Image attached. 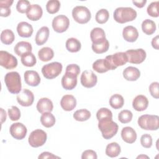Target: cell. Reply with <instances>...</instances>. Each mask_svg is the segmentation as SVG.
<instances>
[{"label": "cell", "instance_id": "6da1fadb", "mask_svg": "<svg viewBox=\"0 0 159 159\" xmlns=\"http://www.w3.org/2000/svg\"><path fill=\"white\" fill-rule=\"evenodd\" d=\"M137 12L130 7H119L114 12V20L120 24L132 21L137 17Z\"/></svg>", "mask_w": 159, "mask_h": 159}, {"label": "cell", "instance_id": "3957f363", "mask_svg": "<svg viewBox=\"0 0 159 159\" xmlns=\"http://www.w3.org/2000/svg\"><path fill=\"white\" fill-rule=\"evenodd\" d=\"M4 82L8 91L12 94H18L21 91V79L17 71H11L4 76Z\"/></svg>", "mask_w": 159, "mask_h": 159}, {"label": "cell", "instance_id": "f546056e", "mask_svg": "<svg viewBox=\"0 0 159 159\" xmlns=\"http://www.w3.org/2000/svg\"><path fill=\"white\" fill-rule=\"evenodd\" d=\"M40 122L44 127L47 128L52 127L55 124V117L50 112H44L40 117Z\"/></svg>", "mask_w": 159, "mask_h": 159}, {"label": "cell", "instance_id": "4dcf8cb0", "mask_svg": "<svg viewBox=\"0 0 159 159\" xmlns=\"http://www.w3.org/2000/svg\"><path fill=\"white\" fill-rule=\"evenodd\" d=\"M39 59L42 61H48L52 60L54 56L53 50L48 47H43L38 52Z\"/></svg>", "mask_w": 159, "mask_h": 159}, {"label": "cell", "instance_id": "836d02e7", "mask_svg": "<svg viewBox=\"0 0 159 159\" xmlns=\"http://www.w3.org/2000/svg\"><path fill=\"white\" fill-rule=\"evenodd\" d=\"M124 104V98L119 94H113L109 99V104L114 109L121 108Z\"/></svg>", "mask_w": 159, "mask_h": 159}, {"label": "cell", "instance_id": "2e32d148", "mask_svg": "<svg viewBox=\"0 0 159 159\" xmlns=\"http://www.w3.org/2000/svg\"><path fill=\"white\" fill-rule=\"evenodd\" d=\"M24 81L30 86H37L40 83V77L39 73L34 70H27L24 73Z\"/></svg>", "mask_w": 159, "mask_h": 159}, {"label": "cell", "instance_id": "ffe728a7", "mask_svg": "<svg viewBox=\"0 0 159 159\" xmlns=\"http://www.w3.org/2000/svg\"><path fill=\"white\" fill-rule=\"evenodd\" d=\"M148 106V100L144 95L137 96L132 101V107L137 111H143L145 110Z\"/></svg>", "mask_w": 159, "mask_h": 159}, {"label": "cell", "instance_id": "d6986e66", "mask_svg": "<svg viewBox=\"0 0 159 159\" xmlns=\"http://www.w3.org/2000/svg\"><path fill=\"white\" fill-rule=\"evenodd\" d=\"M43 14V11L40 6L38 4H32L28 9L26 16L29 19L32 21L39 20Z\"/></svg>", "mask_w": 159, "mask_h": 159}, {"label": "cell", "instance_id": "484cf974", "mask_svg": "<svg viewBox=\"0 0 159 159\" xmlns=\"http://www.w3.org/2000/svg\"><path fill=\"white\" fill-rule=\"evenodd\" d=\"M14 52L18 56H22L27 53L31 52L32 50V47L31 44L25 41H20L17 43L14 47Z\"/></svg>", "mask_w": 159, "mask_h": 159}, {"label": "cell", "instance_id": "b9f144b4", "mask_svg": "<svg viewBox=\"0 0 159 159\" xmlns=\"http://www.w3.org/2000/svg\"><path fill=\"white\" fill-rule=\"evenodd\" d=\"M96 117L98 120L105 119H112V113L109 109L102 107L97 111Z\"/></svg>", "mask_w": 159, "mask_h": 159}, {"label": "cell", "instance_id": "603a6c76", "mask_svg": "<svg viewBox=\"0 0 159 159\" xmlns=\"http://www.w3.org/2000/svg\"><path fill=\"white\" fill-rule=\"evenodd\" d=\"M53 105L52 101L47 98H42L39 100L37 104V109L40 113L50 112L53 110Z\"/></svg>", "mask_w": 159, "mask_h": 159}, {"label": "cell", "instance_id": "44dd1931", "mask_svg": "<svg viewBox=\"0 0 159 159\" xmlns=\"http://www.w3.org/2000/svg\"><path fill=\"white\" fill-rule=\"evenodd\" d=\"M17 31L20 37H30L33 34V27L32 25L27 22H20L17 26Z\"/></svg>", "mask_w": 159, "mask_h": 159}, {"label": "cell", "instance_id": "83f0119b", "mask_svg": "<svg viewBox=\"0 0 159 159\" xmlns=\"http://www.w3.org/2000/svg\"><path fill=\"white\" fill-rule=\"evenodd\" d=\"M65 45L67 50L71 53L79 52L81 47V42L77 39L73 37L69 38L66 40Z\"/></svg>", "mask_w": 159, "mask_h": 159}, {"label": "cell", "instance_id": "8d00e7d4", "mask_svg": "<svg viewBox=\"0 0 159 159\" xmlns=\"http://www.w3.org/2000/svg\"><path fill=\"white\" fill-rule=\"evenodd\" d=\"M13 1L5 0L0 1V16L1 17H7L11 13L10 7L13 3Z\"/></svg>", "mask_w": 159, "mask_h": 159}, {"label": "cell", "instance_id": "ba28073f", "mask_svg": "<svg viewBox=\"0 0 159 159\" xmlns=\"http://www.w3.org/2000/svg\"><path fill=\"white\" fill-rule=\"evenodd\" d=\"M47 139V135L45 131L41 129H36L30 134L28 142L31 147L37 148L45 144Z\"/></svg>", "mask_w": 159, "mask_h": 159}, {"label": "cell", "instance_id": "60d3db41", "mask_svg": "<svg viewBox=\"0 0 159 159\" xmlns=\"http://www.w3.org/2000/svg\"><path fill=\"white\" fill-rule=\"evenodd\" d=\"M133 114L129 110H122L118 115L119 120L122 124H127L130 122L132 119Z\"/></svg>", "mask_w": 159, "mask_h": 159}, {"label": "cell", "instance_id": "4316f807", "mask_svg": "<svg viewBox=\"0 0 159 159\" xmlns=\"http://www.w3.org/2000/svg\"><path fill=\"white\" fill-rule=\"evenodd\" d=\"M90 38L93 43H98L106 39L104 30L100 27L94 28L91 31Z\"/></svg>", "mask_w": 159, "mask_h": 159}, {"label": "cell", "instance_id": "7c38bea8", "mask_svg": "<svg viewBox=\"0 0 159 159\" xmlns=\"http://www.w3.org/2000/svg\"><path fill=\"white\" fill-rule=\"evenodd\" d=\"M17 101L22 106H30L33 104L34 101V94L28 89H23L17 95Z\"/></svg>", "mask_w": 159, "mask_h": 159}, {"label": "cell", "instance_id": "7dc6e473", "mask_svg": "<svg viewBox=\"0 0 159 159\" xmlns=\"http://www.w3.org/2000/svg\"><path fill=\"white\" fill-rule=\"evenodd\" d=\"M140 143L142 147L144 148H150L152 145V137L150 134H145L141 136Z\"/></svg>", "mask_w": 159, "mask_h": 159}, {"label": "cell", "instance_id": "ee69618b", "mask_svg": "<svg viewBox=\"0 0 159 159\" xmlns=\"http://www.w3.org/2000/svg\"><path fill=\"white\" fill-rule=\"evenodd\" d=\"M158 1H155L151 2L147 9V12L148 14L153 17H158L159 14L158 12Z\"/></svg>", "mask_w": 159, "mask_h": 159}, {"label": "cell", "instance_id": "8992f818", "mask_svg": "<svg viewBox=\"0 0 159 159\" xmlns=\"http://www.w3.org/2000/svg\"><path fill=\"white\" fill-rule=\"evenodd\" d=\"M72 16L76 22L84 24L90 20L91 14L90 11L86 7L77 6L72 10Z\"/></svg>", "mask_w": 159, "mask_h": 159}, {"label": "cell", "instance_id": "f1b7e54d", "mask_svg": "<svg viewBox=\"0 0 159 159\" xmlns=\"http://www.w3.org/2000/svg\"><path fill=\"white\" fill-rule=\"evenodd\" d=\"M121 152L120 147L117 142L109 143L106 148V154L109 157L114 158L117 157Z\"/></svg>", "mask_w": 159, "mask_h": 159}, {"label": "cell", "instance_id": "ac0fdd59", "mask_svg": "<svg viewBox=\"0 0 159 159\" xmlns=\"http://www.w3.org/2000/svg\"><path fill=\"white\" fill-rule=\"evenodd\" d=\"M122 36L125 40L129 42H134L139 37V32L137 29L132 25L125 27L122 31Z\"/></svg>", "mask_w": 159, "mask_h": 159}, {"label": "cell", "instance_id": "816d5d0a", "mask_svg": "<svg viewBox=\"0 0 159 159\" xmlns=\"http://www.w3.org/2000/svg\"><path fill=\"white\" fill-rule=\"evenodd\" d=\"M38 158L39 159H45V158H60L59 157H57L55 155H53L52 153H50L48 152H42L39 157Z\"/></svg>", "mask_w": 159, "mask_h": 159}, {"label": "cell", "instance_id": "f907efd6", "mask_svg": "<svg viewBox=\"0 0 159 159\" xmlns=\"http://www.w3.org/2000/svg\"><path fill=\"white\" fill-rule=\"evenodd\" d=\"M98 158L96 152L92 150H87L83 152L81 155L82 159H96Z\"/></svg>", "mask_w": 159, "mask_h": 159}, {"label": "cell", "instance_id": "11a10c76", "mask_svg": "<svg viewBox=\"0 0 159 159\" xmlns=\"http://www.w3.org/2000/svg\"><path fill=\"white\" fill-rule=\"evenodd\" d=\"M1 123L2 124L6 120V111L2 108H1Z\"/></svg>", "mask_w": 159, "mask_h": 159}, {"label": "cell", "instance_id": "e0dca14e", "mask_svg": "<svg viewBox=\"0 0 159 159\" xmlns=\"http://www.w3.org/2000/svg\"><path fill=\"white\" fill-rule=\"evenodd\" d=\"M60 106L63 110L71 111L74 109L76 106V99L73 95L66 94L61 98Z\"/></svg>", "mask_w": 159, "mask_h": 159}, {"label": "cell", "instance_id": "c3c4849f", "mask_svg": "<svg viewBox=\"0 0 159 159\" xmlns=\"http://www.w3.org/2000/svg\"><path fill=\"white\" fill-rule=\"evenodd\" d=\"M158 82H153L149 86V91L152 96L155 99H158L159 93H158Z\"/></svg>", "mask_w": 159, "mask_h": 159}, {"label": "cell", "instance_id": "681fc988", "mask_svg": "<svg viewBox=\"0 0 159 159\" xmlns=\"http://www.w3.org/2000/svg\"><path fill=\"white\" fill-rule=\"evenodd\" d=\"M66 72L72 73L78 76L80 73V68L76 64H70L66 66Z\"/></svg>", "mask_w": 159, "mask_h": 159}, {"label": "cell", "instance_id": "d590c367", "mask_svg": "<svg viewBox=\"0 0 159 159\" xmlns=\"http://www.w3.org/2000/svg\"><path fill=\"white\" fill-rule=\"evenodd\" d=\"M20 61L24 66L27 67L34 66L37 63L36 58L32 52H29L22 55Z\"/></svg>", "mask_w": 159, "mask_h": 159}, {"label": "cell", "instance_id": "52a82bcc", "mask_svg": "<svg viewBox=\"0 0 159 159\" xmlns=\"http://www.w3.org/2000/svg\"><path fill=\"white\" fill-rule=\"evenodd\" d=\"M62 65L60 62L54 61L43 66L42 73L47 79H53L57 77L62 71Z\"/></svg>", "mask_w": 159, "mask_h": 159}, {"label": "cell", "instance_id": "7a4b0ae2", "mask_svg": "<svg viewBox=\"0 0 159 159\" xmlns=\"http://www.w3.org/2000/svg\"><path fill=\"white\" fill-rule=\"evenodd\" d=\"M118 125L112 119H105L98 120V128L102 133V137L108 140L113 137L118 131Z\"/></svg>", "mask_w": 159, "mask_h": 159}, {"label": "cell", "instance_id": "5b68a950", "mask_svg": "<svg viewBox=\"0 0 159 159\" xmlns=\"http://www.w3.org/2000/svg\"><path fill=\"white\" fill-rule=\"evenodd\" d=\"M137 122L143 130H157L159 127V117L157 115L144 114L139 117Z\"/></svg>", "mask_w": 159, "mask_h": 159}, {"label": "cell", "instance_id": "4fadbf2b", "mask_svg": "<svg viewBox=\"0 0 159 159\" xmlns=\"http://www.w3.org/2000/svg\"><path fill=\"white\" fill-rule=\"evenodd\" d=\"M80 81L81 84L84 87L91 88L96 84L98 82V78L92 71L85 70L81 75Z\"/></svg>", "mask_w": 159, "mask_h": 159}, {"label": "cell", "instance_id": "d4e9b609", "mask_svg": "<svg viewBox=\"0 0 159 159\" xmlns=\"http://www.w3.org/2000/svg\"><path fill=\"white\" fill-rule=\"evenodd\" d=\"M140 76V70L134 66H128L123 71V76L127 81H136Z\"/></svg>", "mask_w": 159, "mask_h": 159}, {"label": "cell", "instance_id": "ab89813d", "mask_svg": "<svg viewBox=\"0 0 159 159\" xmlns=\"http://www.w3.org/2000/svg\"><path fill=\"white\" fill-rule=\"evenodd\" d=\"M60 7V2L58 0H50L47 2L46 9L49 14L57 13Z\"/></svg>", "mask_w": 159, "mask_h": 159}, {"label": "cell", "instance_id": "277c9868", "mask_svg": "<svg viewBox=\"0 0 159 159\" xmlns=\"http://www.w3.org/2000/svg\"><path fill=\"white\" fill-rule=\"evenodd\" d=\"M104 61L108 70H113L119 66L125 65L128 62V59L125 52H117L107 56L104 59Z\"/></svg>", "mask_w": 159, "mask_h": 159}, {"label": "cell", "instance_id": "cb8c5ba5", "mask_svg": "<svg viewBox=\"0 0 159 159\" xmlns=\"http://www.w3.org/2000/svg\"><path fill=\"white\" fill-rule=\"evenodd\" d=\"M49 37V29L47 26H43L37 31L35 41L37 45H43L48 40Z\"/></svg>", "mask_w": 159, "mask_h": 159}, {"label": "cell", "instance_id": "5bb4252c", "mask_svg": "<svg viewBox=\"0 0 159 159\" xmlns=\"http://www.w3.org/2000/svg\"><path fill=\"white\" fill-rule=\"evenodd\" d=\"M11 135L17 140L23 139L27 132L26 127L20 122H16L12 124L9 129Z\"/></svg>", "mask_w": 159, "mask_h": 159}, {"label": "cell", "instance_id": "9c48e42d", "mask_svg": "<svg viewBox=\"0 0 159 159\" xmlns=\"http://www.w3.org/2000/svg\"><path fill=\"white\" fill-rule=\"evenodd\" d=\"M127 57L128 62L133 64H140L142 63L146 58L145 51L142 48L128 50L125 52Z\"/></svg>", "mask_w": 159, "mask_h": 159}, {"label": "cell", "instance_id": "9f6ffc18", "mask_svg": "<svg viewBox=\"0 0 159 159\" xmlns=\"http://www.w3.org/2000/svg\"><path fill=\"white\" fill-rule=\"evenodd\" d=\"M149 158V157L147 155H140L137 157V158Z\"/></svg>", "mask_w": 159, "mask_h": 159}, {"label": "cell", "instance_id": "8fae6325", "mask_svg": "<svg viewBox=\"0 0 159 159\" xmlns=\"http://www.w3.org/2000/svg\"><path fill=\"white\" fill-rule=\"evenodd\" d=\"M70 25V20L65 15H58L52 20V27L57 33L65 32Z\"/></svg>", "mask_w": 159, "mask_h": 159}, {"label": "cell", "instance_id": "e575fe53", "mask_svg": "<svg viewBox=\"0 0 159 159\" xmlns=\"http://www.w3.org/2000/svg\"><path fill=\"white\" fill-rule=\"evenodd\" d=\"M15 39L14 32L10 29H5L1 34V40L5 45L11 44Z\"/></svg>", "mask_w": 159, "mask_h": 159}, {"label": "cell", "instance_id": "f5cc1de1", "mask_svg": "<svg viewBox=\"0 0 159 159\" xmlns=\"http://www.w3.org/2000/svg\"><path fill=\"white\" fill-rule=\"evenodd\" d=\"M158 40H159V36L157 35L155 36L154 38L152 39V46L153 47V48H154L156 50H158L159 48V43H158Z\"/></svg>", "mask_w": 159, "mask_h": 159}, {"label": "cell", "instance_id": "30bf717a", "mask_svg": "<svg viewBox=\"0 0 159 159\" xmlns=\"http://www.w3.org/2000/svg\"><path fill=\"white\" fill-rule=\"evenodd\" d=\"M0 65L7 70L15 68L17 66V58L6 51H0Z\"/></svg>", "mask_w": 159, "mask_h": 159}, {"label": "cell", "instance_id": "db71d44e", "mask_svg": "<svg viewBox=\"0 0 159 159\" xmlns=\"http://www.w3.org/2000/svg\"><path fill=\"white\" fill-rule=\"evenodd\" d=\"M132 2L133 4L137 7H139V8H142L143 7L146 2H147V1L146 0H140V1H132Z\"/></svg>", "mask_w": 159, "mask_h": 159}, {"label": "cell", "instance_id": "f35d334b", "mask_svg": "<svg viewBox=\"0 0 159 159\" xmlns=\"http://www.w3.org/2000/svg\"><path fill=\"white\" fill-rule=\"evenodd\" d=\"M109 17V14L108 11L106 9H101L96 12L95 19L98 24H102L108 20Z\"/></svg>", "mask_w": 159, "mask_h": 159}, {"label": "cell", "instance_id": "d6a6232c", "mask_svg": "<svg viewBox=\"0 0 159 159\" xmlns=\"http://www.w3.org/2000/svg\"><path fill=\"white\" fill-rule=\"evenodd\" d=\"M156 24L154 21L150 19H145L142 23V31L147 35H152L156 30Z\"/></svg>", "mask_w": 159, "mask_h": 159}, {"label": "cell", "instance_id": "7402d4cb", "mask_svg": "<svg viewBox=\"0 0 159 159\" xmlns=\"http://www.w3.org/2000/svg\"><path fill=\"white\" fill-rule=\"evenodd\" d=\"M121 137L126 143H133L137 139V134L135 130L131 127H125L122 129Z\"/></svg>", "mask_w": 159, "mask_h": 159}, {"label": "cell", "instance_id": "9a60e30c", "mask_svg": "<svg viewBox=\"0 0 159 159\" xmlns=\"http://www.w3.org/2000/svg\"><path fill=\"white\" fill-rule=\"evenodd\" d=\"M77 84V76L65 72L61 78V85L66 90H71L74 89Z\"/></svg>", "mask_w": 159, "mask_h": 159}, {"label": "cell", "instance_id": "1f68e13d", "mask_svg": "<svg viewBox=\"0 0 159 159\" xmlns=\"http://www.w3.org/2000/svg\"><path fill=\"white\" fill-rule=\"evenodd\" d=\"M91 47L93 52H94L96 53L101 54L108 50L109 47V43L107 39H106L104 40L99 42L98 43H92Z\"/></svg>", "mask_w": 159, "mask_h": 159}, {"label": "cell", "instance_id": "74e56055", "mask_svg": "<svg viewBox=\"0 0 159 159\" xmlns=\"http://www.w3.org/2000/svg\"><path fill=\"white\" fill-rule=\"evenodd\" d=\"M91 112L86 109H81L76 111L73 114V118L77 121H85L89 119L91 117Z\"/></svg>", "mask_w": 159, "mask_h": 159}, {"label": "cell", "instance_id": "7bdbcfd3", "mask_svg": "<svg viewBox=\"0 0 159 159\" xmlns=\"http://www.w3.org/2000/svg\"><path fill=\"white\" fill-rule=\"evenodd\" d=\"M93 68L99 73H103L109 71L104 64V59H98L96 60L93 63Z\"/></svg>", "mask_w": 159, "mask_h": 159}, {"label": "cell", "instance_id": "bcb514c9", "mask_svg": "<svg viewBox=\"0 0 159 159\" xmlns=\"http://www.w3.org/2000/svg\"><path fill=\"white\" fill-rule=\"evenodd\" d=\"M30 6V4L29 1L20 0L17 3L16 9L20 13H26Z\"/></svg>", "mask_w": 159, "mask_h": 159}, {"label": "cell", "instance_id": "f6af8a7d", "mask_svg": "<svg viewBox=\"0 0 159 159\" xmlns=\"http://www.w3.org/2000/svg\"><path fill=\"white\" fill-rule=\"evenodd\" d=\"M8 114L10 119L12 121L17 120L20 117V111L17 106H12L8 109Z\"/></svg>", "mask_w": 159, "mask_h": 159}]
</instances>
